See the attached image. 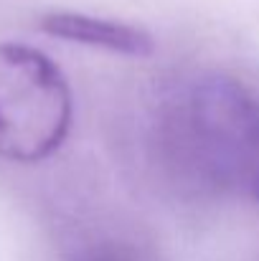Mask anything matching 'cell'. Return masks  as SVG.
<instances>
[{"label": "cell", "instance_id": "cell-2", "mask_svg": "<svg viewBox=\"0 0 259 261\" xmlns=\"http://www.w3.org/2000/svg\"><path fill=\"white\" fill-rule=\"evenodd\" d=\"M43 31L91 48H104L112 54H125V56H145L153 51V41L145 31L114 20H102L82 13H49L43 18Z\"/></svg>", "mask_w": 259, "mask_h": 261}, {"label": "cell", "instance_id": "cell-1", "mask_svg": "<svg viewBox=\"0 0 259 261\" xmlns=\"http://www.w3.org/2000/svg\"><path fill=\"white\" fill-rule=\"evenodd\" d=\"M72 91L41 51L0 43V158L36 163L54 155L72 129Z\"/></svg>", "mask_w": 259, "mask_h": 261}]
</instances>
